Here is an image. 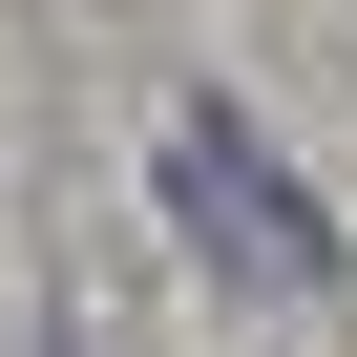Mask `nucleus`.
I'll use <instances>...</instances> for the list:
<instances>
[{"label": "nucleus", "instance_id": "obj_1", "mask_svg": "<svg viewBox=\"0 0 357 357\" xmlns=\"http://www.w3.org/2000/svg\"><path fill=\"white\" fill-rule=\"evenodd\" d=\"M168 211H190V252H211V273H252V294H315V273H336V211L294 190L231 105H168Z\"/></svg>", "mask_w": 357, "mask_h": 357}]
</instances>
